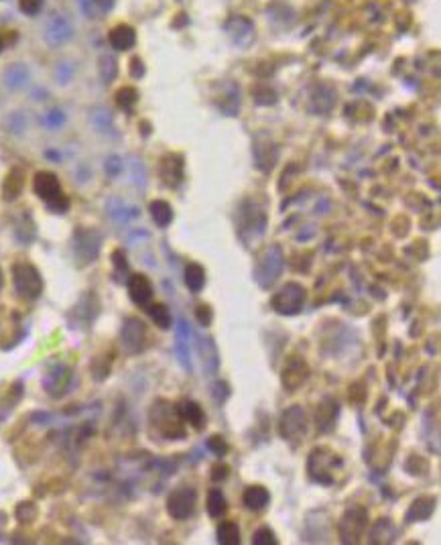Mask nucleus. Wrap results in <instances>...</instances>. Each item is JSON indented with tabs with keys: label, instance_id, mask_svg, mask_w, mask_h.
I'll return each instance as SVG.
<instances>
[{
	"label": "nucleus",
	"instance_id": "1",
	"mask_svg": "<svg viewBox=\"0 0 441 545\" xmlns=\"http://www.w3.org/2000/svg\"><path fill=\"white\" fill-rule=\"evenodd\" d=\"M149 419H151V426L157 429V433L163 435L165 440H186L187 431L184 427V419L177 411L175 405H171L165 399H157L151 411H149Z\"/></svg>",
	"mask_w": 441,
	"mask_h": 545
},
{
	"label": "nucleus",
	"instance_id": "2",
	"mask_svg": "<svg viewBox=\"0 0 441 545\" xmlns=\"http://www.w3.org/2000/svg\"><path fill=\"white\" fill-rule=\"evenodd\" d=\"M283 269H285V253L279 244H271L258 255L253 269V279L260 289H271L279 281Z\"/></svg>",
	"mask_w": 441,
	"mask_h": 545
},
{
	"label": "nucleus",
	"instance_id": "3",
	"mask_svg": "<svg viewBox=\"0 0 441 545\" xmlns=\"http://www.w3.org/2000/svg\"><path fill=\"white\" fill-rule=\"evenodd\" d=\"M344 466V460L340 454H336L334 450H329L327 446H320L313 448L309 458H307V472L309 478L317 484L329 486L334 484V475L336 470H340Z\"/></svg>",
	"mask_w": 441,
	"mask_h": 545
},
{
	"label": "nucleus",
	"instance_id": "4",
	"mask_svg": "<svg viewBox=\"0 0 441 545\" xmlns=\"http://www.w3.org/2000/svg\"><path fill=\"white\" fill-rule=\"evenodd\" d=\"M33 191L47 204V208L55 214H63L70 210V197L63 195L61 184L55 173L39 171L33 179Z\"/></svg>",
	"mask_w": 441,
	"mask_h": 545
},
{
	"label": "nucleus",
	"instance_id": "5",
	"mask_svg": "<svg viewBox=\"0 0 441 545\" xmlns=\"http://www.w3.org/2000/svg\"><path fill=\"white\" fill-rule=\"evenodd\" d=\"M368 525H371L368 509L362 505H352L338 521V537L342 544H360L362 537L366 535Z\"/></svg>",
	"mask_w": 441,
	"mask_h": 545
},
{
	"label": "nucleus",
	"instance_id": "6",
	"mask_svg": "<svg viewBox=\"0 0 441 545\" xmlns=\"http://www.w3.org/2000/svg\"><path fill=\"white\" fill-rule=\"evenodd\" d=\"M13 273V285L19 297H23L27 301H35L41 297L43 293V277L39 273V269L35 264L27 261H19L13 264L10 269Z\"/></svg>",
	"mask_w": 441,
	"mask_h": 545
},
{
	"label": "nucleus",
	"instance_id": "7",
	"mask_svg": "<svg viewBox=\"0 0 441 545\" xmlns=\"http://www.w3.org/2000/svg\"><path fill=\"white\" fill-rule=\"evenodd\" d=\"M279 433L285 442H289L293 448L303 444L307 435V415L301 405H291L283 411L279 421Z\"/></svg>",
	"mask_w": 441,
	"mask_h": 545
},
{
	"label": "nucleus",
	"instance_id": "8",
	"mask_svg": "<svg viewBox=\"0 0 441 545\" xmlns=\"http://www.w3.org/2000/svg\"><path fill=\"white\" fill-rule=\"evenodd\" d=\"M305 299H307V289L301 283L289 281L273 295L271 308L279 315H297L305 306Z\"/></svg>",
	"mask_w": 441,
	"mask_h": 545
},
{
	"label": "nucleus",
	"instance_id": "9",
	"mask_svg": "<svg viewBox=\"0 0 441 545\" xmlns=\"http://www.w3.org/2000/svg\"><path fill=\"white\" fill-rule=\"evenodd\" d=\"M197 507V491L193 486H177L167 497V513L173 521H187Z\"/></svg>",
	"mask_w": 441,
	"mask_h": 545
},
{
	"label": "nucleus",
	"instance_id": "10",
	"mask_svg": "<svg viewBox=\"0 0 441 545\" xmlns=\"http://www.w3.org/2000/svg\"><path fill=\"white\" fill-rule=\"evenodd\" d=\"M120 344L126 354H140L149 346V332L144 322L139 318H126L120 330Z\"/></svg>",
	"mask_w": 441,
	"mask_h": 545
},
{
	"label": "nucleus",
	"instance_id": "11",
	"mask_svg": "<svg viewBox=\"0 0 441 545\" xmlns=\"http://www.w3.org/2000/svg\"><path fill=\"white\" fill-rule=\"evenodd\" d=\"M73 255H75V261L80 267H86V264H92L98 255H100V246H102V237L96 232V230H90V228H77L75 234H73Z\"/></svg>",
	"mask_w": 441,
	"mask_h": 545
},
{
	"label": "nucleus",
	"instance_id": "12",
	"mask_svg": "<svg viewBox=\"0 0 441 545\" xmlns=\"http://www.w3.org/2000/svg\"><path fill=\"white\" fill-rule=\"evenodd\" d=\"M309 375H311V368H309V364L303 356H289L283 364V371H281V385L287 393H295L307 382Z\"/></svg>",
	"mask_w": 441,
	"mask_h": 545
},
{
	"label": "nucleus",
	"instance_id": "13",
	"mask_svg": "<svg viewBox=\"0 0 441 545\" xmlns=\"http://www.w3.org/2000/svg\"><path fill=\"white\" fill-rule=\"evenodd\" d=\"M238 218H240V228H238V232H240V237L244 238V234L248 232L251 238L255 240V238L262 237V232H264V226H267V216L264 212L256 206L255 202H242V206H240V210H238Z\"/></svg>",
	"mask_w": 441,
	"mask_h": 545
},
{
	"label": "nucleus",
	"instance_id": "14",
	"mask_svg": "<svg viewBox=\"0 0 441 545\" xmlns=\"http://www.w3.org/2000/svg\"><path fill=\"white\" fill-rule=\"evenodd\" d=\"M71 382H73V371L66 364H57L43 377V389L49 397L61 399L63 395L70 393Z\"/></svg>",
	"mask_w": 441,
	"mask_h": 545
},
{
	"label": "nucleus",
	"instance_id": "15",
	"mask_svg": "<svg viewBox=\"0 0 441 545\" xmlns=\"http://www.w3.org/2000/svg\"><path fill=\"white\" fill-rule=\"evenodd\" d=\"M128 295L133 299L135 306L139 308H147L151 306L153 297H155V289H153V283L147 275L142 273H135L128 277Z\"/></svg>",
	"mask_w": 441,
	"mask_h": 545
},
{
	"label": "nucleus",
	"instance_id": "16",
	"mask_svg": "<svg viewBox=\"0 0 441 545\" xmlns=\"http://www.w3.org/2000/svg\"><path fill=\"white\" fill-rule=\"evenodd\" d=\"M226 33L232 39L234 45L242 49L248 47L255 39V27H253V21H248L246 17H232L226 23Z\"/></svg>",
	"mask_w": 441,
	"mask_h": 545
},
{
	"label": "nucleus",
	"instance_id": "17",
	"mask_svg": "<svg viewBox=\"0 0 441 545\" xmlns=\"http://www.w3.org/2000/svg\"><path fill=\"white\" fill-rule=\"evenodd\" d=\"M340 415V403L334 397H325L322 403L315 407V427L327 433L336 427V419Z\"/></svg>",
	"mask_w": 441,
	"mask_h": 545
},
{
	"label": "nucleus",
	"instance_id": "18",
	"mask_svg": "<svg viewBox=\"0 0 441 545\" xmlns=\"http://www.w3.org/2000/svg\"><path fill=\"white\" fill-rule=\"evenodd\" d=\"M98 313H100V301H98V297L94 295V291H88V293L77 301V306L71 309V318L75 320V324H84L86 328L98 318Z\"/></svg>",
	"mask_w": 441,
	"mask_h": 545
},
{
	"label": "nucleus",
	"instance_id": "19",
	"mask_svg": "<svg viewBox=\"0 0 441 545\" xmlns=\"http://www.w3.org/2000/svg\"><path fill=\"white\" fill-rule=\"evenodd\" d=\"M189 340H191V330L186 318H179L177 322V334H175V354L179 358L181 366L187 373H193V364H191V354H189Z\"/></svg>",
	"mask_w": 441,
	"mask_h": 545
},
{
	"label": "nucleus",
	"instance_id": "20",
	"mask_svg": "<svg viewBox=\"0 0 441 545\" xmlns=\"http://www.w3.org/2000/svg\"><path fill=\"white\" fill-rule=\"evenodd\" d=\"M71 37H73V27L66 17L55 15L53 19H49V23L45 24V39L51 45H61L70 41Z\"/></svg>",
	"mask_w": 441,
	"mask_h": 545
},
{
	"label": "nucleus",
	"instance_id": "21",
	"mask_svg": "<svg viewBox=\"0 0 441 545\" xmlns=\"http://www.w3.org/2000/svg\"><path fill=\"white\" fill-rule=\"evenodd\" d=\"M161 179L167 188H177L184 181V157L181 155L163 157Z\"/></svg>",
	"mask_w": 441,
	"mask_h": 545
},
{
	"label": "nucleus",
	"instance_id": "22",
	"mask_svg": "<svg viewBox=\"0 0 441 545\" xmlns=\"http://www.w3.org/2000/svg\"><path fill=\"white\" fill-rule=\"evenodd\" d=\"M193 338L197 340V350L202 354L204 371L208 373V377H214L220 368V352L216 348L214 338H200V336H193Z\"/></svg>",
	"mask_w": 441,
	"mask_h": 545
},
{
	"label": "nucleus",
	"instance_id": "23",
	"mask_svg": "<svg viewBox=\"0 0 441 545\" xmlns=\"http://www.w3.org/2000/svg\"><path fill=\"white\" fill-rule=\"evenodd\" d=\"M242 502L248 511L260 513L271 505V493L267 486L262 484H251L244 493H242Z\"/></svg>",
	"mask_w": 441,
	"mask_h": 545
},
{
	"label": "nucleus",
	"instance_id": "24",
	"mask_svg": "<svg viewBox=\"0 0 441 545\" xmlns=\"http://www.w3.org/2000/svg\"><path fill=\"white\" fill-rule=\"evenodd\" d=\"M435 502L438 498L435 497H419L411 502V507L407 509L405 513V523H419V521H427L433 511H435Z\"/></svg>",
	"mask_w": 441,
	"mask_h": 545
},
{
	"label": "nucleus",
	"instance_id": "25",
	"mask_svg": "<svg viewBox=\"0 0 441 545\" xmlns=\"http://www.w3.org/2000/svg\"><path fill=\"white\" fill-rule=\"evenodd\" d=\"M177 411L184 419V424H189L193 429H204L206 427V413L202 409V405L195 403V401H184V403L177 405Z\"/></svg>",
	"mask_w": 441,
	"mask_h": 545
},
{
	"label": "nucleus",
	"instance_id": "26",
	"mask_svg": "<svg viewBox=\"0 0 441 545\" xmlns=\"http://www.w3.org/2000/svg\"><path fill=\"white\" fill-rule=\"evenodd\" d=\"M184 275H186V277H184L186 287L193 293V295H197V293L206 287V281H208V277H206V269H204L200 262H187L186 273H184Z\"/></svg>",
	"mask_w": 441,
	"mask_h": 545
},
{
	"label": "nucleus",
	"instance_id": "27",
	"mask_svg": "<svg viewBox=\"0 0 441 545\" xmlns=\"http://www.w3.org/2000/svg\"><path fill=\"white\" fill-rule=\"evenodd\" d=\"M137 43V33L128 24H118L110 31V45L118 51H126Z\"/></svg>",
	"mask_w": 441,
	"mask_h": 545
},
{
	"label": "nucleus",
	"instance_id": "28",
	"mask_svg": "<svg viewBox=\"0 0 441 545\" xmlns=\"http://www.w3.org/2000/svg\"><path fill=\"white\" fill-rule=\"evenodd\" d=\"M396 537V529L395 525L391 519H378V521L374 523V527H372L371 531V544H391V542H395Z\"/></svg>",
	"mask_w": 441,
	"mask_h": 545
},
{
	"label": "nucleus",
	"instance_id": "29",
	"mask_svg": "<svg viewBox=\"0 0 441 545\" xmlns=\"http://www.w3.org/2000/svg\"><path fill=\"white\" fill-rule=\"evenodd\" d=\"M206 511H208V515L211 519H222L228 513V500H226L224 493L220 488H211L208 493Z\"/></svg>",
	"mask_w": 441,
	"mask_h": 545
},
{
	"label": "nucleus",
	"instance_id": "30",
	"mask_svg": "<svg viewBox=\"0 0 441 545\" xmlns=\"http://www.w3.org/2000/svg\"><path fill=\"white\" fill-rule=\"evenodd\" d=\"M149 212H151L153 222H155L159 228H167V226L173 222V208H171V204H167L165 200L151 202V204H149Z\"/></svg>",
	"mask_w": 441,
	"mask_h": 545
},
{
	"label": "nucleus",
	"instance_id": "31",
	"mask_svg": "<svg viewBox=\"0 0 441 545\" xmlns=\"http://www.w3.org/2000/svg\"><path fill=\"white\" fill-rule=\"evenodd\" d=\"M21 190H23V171L13 169V171L6 175V179L2 181V197H4L6 202H13V200L19 197Z\"/></svg>",
	"mask_w": 441,
	"mask_h": 545
},
{
	"label": "nucleus",
	"instance_id": "32",
	"mask_svg": "<svg viewBox=\"0 0 441 545\" xmlns=\"http://www.w3.org/2000/svg\"><path fill=\"white\" fill-rule=\"evenodd\" d=\"M216 539L220 545H238L240 544V527L236 521H222L218 525Z\"/></svg>",
	"mask_w": 441,
	"mask_h": 545
},
{
	"label": "nucleus",
	"instance_id": "33",
	"mask_svg": "<svg viewBox=\"0 0 441 545\" xmlns=\"http://www.w3.org/2000/svg\"><path fill=\"white\" fill-rule=\"evenodd\" d=\"M147 311H149V318L153 320V324L159 330H169L173 326L171 311H169V308L165 304H151V306H147Z\"/></svg>",
	"mask_w": 441,
	"mask_h": 545
},
{
	"label": "nucleus",
	"instance_id": "34",
	"mask_svg": "<svg viewBox=\"0 0 441 545\" xmlns=\"http://www.w3.org/2000/svg\"><path fill=\"white\" fill-rule=\"evenodd\" d=\"M29 82V70L21 66V64H15L10 66L8 70L4 71V84L13 90H19V88H24Z\"/></svg>",
	"mask_w": 441,
	"mask_h": 545
},
{
	"label": "nucleus",
	"instance_id": "35",
	"mask_svg": "<svg viewBox=\"0 0 441 545\" xmlns=\"http://www.w3.org/2000/svg\"><path fill=\"white\" fill-rule=\"evenodd\" d=\"M334 104H336V94L327 88H320L311 98V110L317 112V114L329 112L334 108Z\"/></svg>",
	"mask_w": 441,
	"mask_h": 545
},
{
	"label": "nucleus",
	"instance_id": "36",
	"mask_svg": "<svg viewBox=\"0 0 441 545\" xmlns=\"http://www.w3.org/2000/svg\"><path fill=\"white\" fill-rule=\"evenodd\" d=\"M108 214H110L112 220H117V222H122V224H124V222L137 218V216H139V210L126 206V204L120 202V200H110V202H108Z\"/></svg>",
	"mask_w": 441,
	"mask_h": 545
},
{
	"label": "nucleus",
	"instance_id": "37",
	"mask_svg": "<svg viewBox=\"0 0 441 545\" xmlns=\"http://www.w3.org/2000/svg\"><path fill=\"white\" fill-rule=\"evenodd\" d=\"M112 362H114V354H100L92 360V377L94 380H104L110 371H112Z\"/></svg>",
	"mask_w": 441,
	"mask_h": 545
},
{
	"label": "nucleus",
	"instance_id": "38",
	"mask_svg": "<svg viewBox=\"0 0 441 545\" xmlns=\"http://www.w3.org/2000/svg\"><path fill=\"white\" fill-rule=\"evenodd\" d=\"M15 515H17V521L23 523V525H29V523H33L37 519V515H39V509H37V505L35 502H31V500H23V502H19L17 505V511H15Z\"/></svg>",
	"mask_w": 441,
	"mask_h": 545
},
{
	"label": "nucleus",
	"instance_id": "39",
	"mask_svg": "<svg viewBox=\"0 0 441 545\" xmlns=\"http://www.w3.org/2000/svg\"><path fill=\"white\" fill-rule=\"evenodd\" d=\"M427 470H429V462L423 456H419V454H411L407 458V462H405V472L407 475L423 476L427 475Z\"/></svg>",
	"mask_w": 441,
	"mask_h": 545
},
{
	"label": "nucleus",
	"instance_id": "40",
	"mask_svg": "<svg viewBox=\"0 0 441 545\" xmlns=\"http://www.w3.org/2000/svg\"><path fill=\"white\" fill-rule=\"evenodd\" d=\"M137 102H139V92L135 88H130V86L120 88L117 92V104L122 110H133Z\"/></svg>",
	"mask_w": 441,
	"mask_h": 545
},
{
	"label": "nucleus",
	"instance_id": "41",
	"mask_svg": "<svg viewBox=\"0 0 441 545\" xmlns=\"http://www.w3.org/2000/svg\"><path fill=\"white\" fill-rule=\"evenodd\" d=\"M118 73L117 59L112 55H102L100 57V77L104 80V84H110Z\"/></svg>",
	"mask_w": 441,
	"mask_h": 545
},
{
	"label": "nucleus",
	"instance_id": "42",
	"mask_svg": "<svg viewBox=\"0 0 441 545\" xmlns=\"http://www.w3.org/2000/svg\"><path fill=\"white\" fill-rule=\"evenodd\" d=\"M279 539H277V533L269 527V525H262L258 527L253 535V545H277Z\"/></svg>",
	"mask_w": 441,
	"mask_h": 545
},
{
	"label": "nucleus",
	"instance_id": "43",
	"mask_svg": "<svg viewBox=\"0 0 441 545\" xmlns=\"http://www.w3.org/2000/svg\"><path fill=\"white\" fill-rule=\"evenodd\" d=\"M206 448H208L214 456H218V458H222V456H226L228 451H230V446H228V442L222 438V435H211L208 438V442H206Z\"/></svg>",
	"mask_w": 441,
	"mask_h": 545
},
{
	"label": "nucleus",
	"instance_id": "44",
	"mask_svg": "<svg viewBox=\"0 0 441 545\" xmlns=\"http://www.w3.org/2000/svg\"><path fill=\"white\" fill-rule=\"evenodd\" d=\"M195 315H197V322H200V326L202 328H209L211 326V322H214V309L208 304H202V306H197L195 309Z\"/></svg>",
	"mask_w": 441,
	"mask_h": 545
},
{
	"label": "nucleus",
	"instance_id": "45",
	"mask_svg": "<svg viewBox=\"0 0 441 545\" xmlns=\"http://www.w3.org/2000/svg\"><path fill=\"white\" fill-rule=\"evenodd\" d=\"M63 122H66V114L61 110H51V112H47L45 117H43V124H45L47 128H59Z\"/></svg>",
	"mask_w": 441,
	"mask_h": 545
},
{
	"label": "nucleus",
	"instance_id": "46",
	"mask_svg": "<svg viewBox=\"0 0 441 545\" xmlns=\"http://www.w3.org/2000/svg\"><path fill=\"white\" fill-rule=\"evenodd\" d=\"M112 264H114V269H117L118 275H122V273H128V261H126V253H124L122 248L112 251Z\"/></svg>",
	"mask_w": 441,
	"mask_h": 545
},
{
	"label": "nucleus",
	"instance_id": "47",
	"mask_svg": "<svg viewBox=\"0 0 441 545\" xmlns=\"http://www.w3.org/2000/svg\"><path fill=\"white\" fill-rule=\"evenodd\" d=\"M211 395H214V401H216V403L222 405L230 397V387H228L224 380H220V382L214 385V393H211Z\"/></svg>",
	"mask_w": 441,
	"mask_h": 545
},
{
	"label": "nucleus",
	"instance_id": "48",
	"mask_svg": "<svg viewBox=\"0 0 441 545\" xmlns=\"http://www.w3.org/2000/svg\"><path fill=\"white\" fill-rule=\"evenodd\" d=\"M19 6H21V10H23L24 15L33 17V15H37L43 8V0H19Z\"/></svg>",
	"mask_w": 441,
	"mask_h": 545
},
{
	"label": "nucleus",
	"instance_id": "49",
	"mask_svg": "<svg viewBox=\"0 0 441 545\" xmlns=\"http://www.w3.org/2000/svg\"><path fill=\"white\" fill-rule=\"evenodd\" d=\"M211 480L214 482H224L228 476H230V466L228 464H224V462H220V464H216L214 468H211Z\"/></svg>",
	"mask_w": 441,
	"mask_h": 545
},
{
	"label": "nucleus",
	"instance_id": "50",
	"mask_svg": "<svg viewBox=\"0 0 441 545\" xmlns=\"http://www.w3.org/2000/svg\"><path fill=\"white\" fill-rule=\"evenodd\" d=\"M133 179L137 181V186L139 188H144V184H147V173H144V165L140 163V161H133Z\"/></svg>",
	"mask_w": 441,
	"mask_h": 545
},
{
	"label": "nucleus",
	"instance_id": "51",
	"mask_svg": "<svg viewBox=\"0 0 441 545\" xmlns=\"http://www.w3.org/2000/svg\"><path fill=\"white\" fill-rule=\"evenodd\" d=\"M92 119L98 128H106V124H110V120H112L110 119V112H108V110H96Z\"/></svg>",
	"mask_w": 441,
	"mask_h": 545
},
{
	"label": "nucleus",
	"instance_id": "52",
	"mask_svg": "<svg viewBox=\"0 0 441 545\" xmlns=\"http://www.w3.org/2000/svg\"><path fill=\"white\" fill-rule=\"evenodd\" d=\"M106 171H108V175H118L120 171H122V161L118 159V157H108V161H106Z\"/></svg>",
	"mask_w": 441,
	"mask_h": 545
},
{
	"label": "nucleus",
	"instance_id": "53",
	"mask_svg": "<svg viewBox=\"0 0 441 545\" xmlns=\"http://www.w3.org/2000/svg\"><path fill=\"white\" fill-rule=\"evenodd\" d=\"M71 73H73V68H71L70 64H61V66L57 68V77H59V82H61V84H68V80L71 77Z\"/></svg>",
	"mask_w": 441,
	"mask_h": 545
},
{
	"label": "nucleus",
	"instance_id": "54",
	"mask_svg": "<svg viewBox=\"0 0 441 545\" xmlns=\"http://www.w3.org/2000/svg\"><path fill=\"white\" fill-rule=\"evenodd\" d=\"M130 75L133 77H142L144 75V66H142V61H140L139 57H135L130 61Z\"/></svg>",
	"mask_w": 441,
	"mask_h": 545
},
{
	"label": "nucleus",
	"instance_id": "55",
	"mask_svg": "<svg viewBox=\"0 0 441 545\" xmlns=\"http://www.w3.org/2000/svg\"><path fill=\"white\" fill-rule=\"evenodd\" d=\"M96 2V6L102 10V13H108L112 6H114V0H94Z\"/></svg>",
	"mask_w": 441,
	"mask_h": 545
},
{
	"label": "nucleus",
	"instance_id": "56",
	"mask_svg": "<svg viewBox=\"0 0 441 545\" xmlns=\"http://www.w3.org/2000/svg\"><path fill=\"white\" fill-rule=\"evenodd\" d=\"M90 4H92L90 0H80V6H82V10H84L88 17H92V8H90Z\"/></svg>",
	"mask_w": 441,
	"mask_h": 545
},
{
	"label": "nucleus",
	"instance_id": "57",
	"mask_svg": "<svg viewBox=\"0 0 441 545\" xmlns=\"http://www.w3.org/2000/svg\"><path fill=\"white\" fill-rule=\"evenodd\" d=\"M0 287H2V273H0Z\"/></svg>",
	"mask_w": 441,
	"mask_h": 545
},
{
	"label": "nucleus",
	"instance_id": "58",
	"mask_svg": "<svg viewBox=\"0 0 441 545\" xmlns=\"http://www.w3.org/2000/svg\"><path fill=\"white\" fill-rule=\"evenodd\" d=\"M0 47H2V41H0Z\"/></svg>",
	"mask_w": 441,
	"mask_h": 545
}]
</instances>
